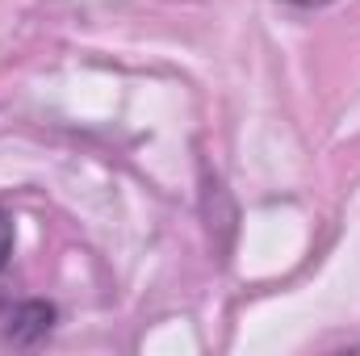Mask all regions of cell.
<instances>
[{"instance_id": "obj_1", "label": "cell", "mask_w": 360, "mask_h": 356, "mask_svg": "<svg viewBox=\"0 0 360 356\" xmlns=\"http://www.w3.org/2000/svg\"><path fill=\"white\" fill-rule=\"evenodd\" d=\"M55 319H59V310H55L51 302L25 298V302H13V306L4 310L0 336H4L8 344H17V348H34V344H42V340L55 331Z\"/></svg>"}, {"instance_id": "obj_2", "label": "cell", "mask_w": 360, "mask_h": 356, "mask_svg": "<svg viewBox=\"0 0 360 356\" xmlns=\"http://www.w3.org/2000/svg\"><path fill=\"white\" fill-rule=\"evenodd\" d=\"M13 248H17V222H13V214L0 205V281H4V272L13 265ZM8 306H13V302H4V293H0V319H4Z\"/></svg>"}, {"instance_id": "obj_3", "label": "cell", "mask_w": 360, "mask_h": 356, "mask_svg": "<svg viewBox=\"0 0 360 356\" xmlns=\"http://www.w3.org/2000/svg\"><path fill=\"white\" fill-rule=\"evenodd\" d=\"M281 4H293V8H327L335 0H281Z\"/></svg>"}]
</instances>
